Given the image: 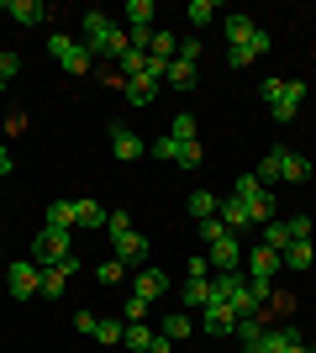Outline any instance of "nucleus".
I'll list each match as a JSON object with an SVG mask.
<instances>
[{
    "instance_id": "1",
    "label": "nucleus",
    "mask_w": 316,
    "mask_h": 353,
    "mask_svg": "<svg viewBox=\"0 0 316 353\" xmlns=\"http://www.w3.org/2000/svg\"><path fill=\"white\" fill-rule=\"evenodd\" d=\"M79 32H85L79 43L90 48V59H121V53L132 48V37H127V32H116V21H111L105 11H85Z\"/></svg>"
},
{
    "instance_id": "2",
    "label": "nucleus",
    "mask_w": 316,
    "mask_h": 353,
    "mask_svg": "<svg viewBox=\"0 0 316 353\" xmlns=\"http://www.w3.org/2000/svg\"><path fill=\"white\" fill-rule=\"evenodd\" d=\"M264 101H269L274 121H295L306 101V79H264Z\"/></svg>"
},
{
    "instance_id": "3",
    "label": "nucleus",
    "mask_w": 316,
    "mask_h": 353,
    "mask_svg": "<svg viewBox=\"0 0 316 353\" xmlns=\"http://www.w3.org/2000/svg\"><path fill=\"white\" fill-rule=\"evenodd\" d=\"M232 195H238L242 206H248V227H264V221H274V195L258 185V174H242Z\"/></svg>"
},
{
    "instance_id": "4",
    "label": "nucleus",
    "mask_w": 316,
    "mask_h": 353,
    "mask_svg": "<svg viewBox=\"0 0 316 353\" xmlns=\"http://www.w3.org/2000/svg\"><path fill=\"white\" fill-rule=\"evenodd\" d=\"M48 53H53V59H59V69L63 74H85L90 69V48L79 43V37H69V32H53V37H48Z\"/></svg>"
},
{
    "instance_id": "5",
    "label": "nucleus",
    "mask_w": 316,
    "mask_h": 353,
    "mask_svg": "<svg viewBox=\"0 0 316 353\" xmlns=\"http://www.w3.org/2000/svg\"><path fill=\"white\" fill-rule=\"evenodd\" d=\"M63 259H69V232L63 227H43V232L32 237V264L37 269H53Z\"/></svg>"
},
{
    "instance_id": "6",
    "label": "nucleus",
    "mask_w": 316,
    "mask_h": 353,
    "mask_svg": "<svg viewBox=\"0 0 316 353\" xmlns=\"http://www.w3.org/2000/svg\"><path fill=\"white\" fill-rule=\"evenodd\" d=\"M6 285H11V295L16 301H32V295H37V285H43V269L32 264H6Z\"/></svg>"
},
{
    "instance_id": "7",
    "label": "nucleus",
    "mask_w": 316,
    "mask_h": 353,
    "mask_svg": "<svg viewBox=\"0 0 316 353\" xmlns=\"http://www.w3.org/2000/svg\"><path fill=\"white\" fill-rule=\"evenodd\" d=\"M200 327H206V338H232V327H238V311L227 306V301H211L200 311Z\"/></svg>"
},
{
    "instance_id": "8",
    "label": "nucleus",
    "mask_w": 316,
    "mask_h": 353,
    "mask_svg": "<svg viewBox=\"0 0 316 353\" xmlns=\"http://www.w3.org/2000/svg\"><path fill=\"white\" fill-rule=\"evenodd\" d=\"M269 159H274V169H280V179H290V185H306V179H311V159H306V153H290V148H274Z\"/></svg>"
},
{
    "instance_id": "9",
    "label": "nucleus",
    "mask_w": 316,
    "mask_h": 353,
    "mask_svg": "<svg viewBox=\"0 0 316 353\" xmlns=\"http://www.w3.org/2000/svg\"><path fill=\"white\" fill-rule=\"evenodd\" d=\"M111 243H116V264H127V269L148 264V237L143 232H121V237H111Z\"/></svg>"
},
{
    "instance_id": "10",
    "label": "nucleus",
    "mask_w": 316,
    "mask_h": 353,
    "mask_svg": "<svg viewBox=\"0 0 316 353\" xmlns=\"http://www.w3.org/2000/svg\"><path fill=\"white\" fill-rule=\"evenodd\" d=\"M206 259H211V269H216V274H222V269H238V264H242V237L227 232L222 243H211V248H206Z\"/></svg>"
},
{
    "instance_id": "11",
    "label": "nucleus",
    "mask_w": 316,
    "mask_h": 353,
    "mask_svg": "<svg viewBox=\"0 0 316 353\" xmlns=\"http://www.w3.org/2000/svg\"><path fill=\"white\" fill-rule=\"evenodd\" d=\"M132 295H143L148 306H153V301H164V295H169V274H164V269H137Z\"/></svg>"
},
{
    "instance_id": "12",
    "label": "nucleus",
    "mask_w": 316,
    "mask_h": 353,
    "mask_svg": "<svg viewBox=\"0 0 316 353\" xmlns=\"http://www.w3.org/2000/svg\"><path fill=\"white\" fill-rule=\"evenodd\" d=\"M74 253H69V259H63V264H53V269H43V285H37V295H48V301H59L63 295V285H69V274H74Z\"/></svg>"
},
{
    "instance_id": "13",
    "label": "nucleus",
    "mask_w": 316,
    "mask_h": 353,
    "mask_svg": "<svg viewBox=\"0 0 316 353\" xmlns=\"http://www.w3.org/2000/svg\"><path fill=\"white\" fill-rule=\"evenodd\" d=\"M222 32H227V48H242V43H253L258 21H253V16H242V11H232V16H222Z\"/></svg>"
},
{
    "instance_id": "14",
    "label": "nucleus",
    "mask_w": 316,
    "mask_h": 353,
    "mask_svg": "<svg viewBox=\"0 0 316 353\" xmlns=\"http://www.w3.org/2000/svg\"><path fill=\"white\" fill-rule=\"evenodd\" d=\"M111 148H116L121 163H132V159H143V153H148V143H143L132 127H111Z\"/></svg>"
},
{
    "instance_id": "15",
    "label": "nucleus",
    "mask_w": 316,
    "mask_h": 353,
    "mask_svg": "<svg viewBox=\"0 0 316 353\" xmlns=\"http://www.w3.org/2000/svg\"><path fill=\"white\" fill-rule=\"evenodd\" d=\"M0 11L11 16V21H21V27H37V21H48V6H43V0H6Z\"/></svg>"
},
{
    "instance_id": "16",
    "label": "nucleus",
    "mask_w": 316,
    "mask_h": 353,
    "mask_svg": "<svg viewBox=\"0 0 316 353\" xmlns=\"http://www.w3.org/2000/svg\"><path fill=\"white\" fill-rule=\"evenodd\" d=\"M148 59H153V63H174V59H180V37H174V32H164V27H153Z\"/></svg>"
},
{
    "instance_id": "17",
    "label": "nucleus",
    "mask_w": 316,
    "mask_h": 353,
    "mask_svg": "<svg viewBox=\"0 0 316 353\" xmlns=\"http://www.w3.org/2000/svg\"><path fill=\"white\" fill-rule=\"evenodd\" d=\"M301 332H295V327H264V353H290V348H301Z\"/></svg>"
},
{
    "instance_id": "18",
    "label": "nucleus",
    "mask_w": 316,
    "mask_h": 353,
    "mask_svg": "<svg viewBox=\"0 0 316 353\" xmlns=\"http://www.w3.org/2000/svg\"><path fill=\"white\" fill-rule=\"evenodd\" d=\"M280 253H269V248H253L248 253V280H274V274H280Z\"/></svg>"
},
{
    "instance_id": "19",
    "label": "nucleus",
    "mask_w": 316,
    "mask_h": 353,
    "mask_svg": "<svg viewBox=\"0 0 316 353\" xmlns=\"http://www.w3.org/2000/svg\"><path fill=\"white\" fill-rule=\"evenodd\" d=\"M121 95H127L132 105H148L153 95H158V79H153V74H137V79H127V85H121Z\"/></svg>"
},
{
    "instance_id": "20",
    "label": "nucleus",
    "mask_w": 316,
    "mask_h": 353,
    "mask_svg": "<svg viewBox=\"0 0 316 353\" xmlns=\"http://www.w3.org/2000/svg\"><path fill=\"white\" fill-rule=\"evenodd\" d=\"M153 343H158V332H153L148 322H127V338H121V348H132V353H148Z\"/></svg>"
},
{
    "instance_id": "21",
    "label": "nucleus",
    "mask_w": 316,
    "mask_h": 353,
    "mask_svg": "<svg viewBox=\"0 0 316 353\" xmlns=\"http://www.w3.org/2000/svg\"><path fill=\"white\" fill-rule=\"evenodd\" d=\"M211 295H216V290H211V280H185V290H180V301H185V311H206L211 306Z\"/></svg>"
},
{
    "instance_id": "22",
    "label": "nucleus",
    "mask_w": 316,
    "mask_h": 353,
    "mask_svg": "<svg viewBox=\"0 0 316 353\" xmlns=\"http://www.w3.org/2000/svg\"><path fill=\"white\" fill-rule=\"evenodd\" d=\"M121 16H127V27L132 32H143V27H153V0H127V6H121Z\"/></svg>"
},
{
    "instance_id": "23",
    "label": "nucleus",
    "mask_w": 316,
    "mask_h": 353,
    "mask_svg": "<svg viewBox=\"0 0 316 353\" xmlns=\"http://www.w3.org/2000/svg\"><path fill=\"white\" fill-rule=\"evenodd\" d=\"M164 79H169V85H174V90H196L200 69H196V63H185V59H174V63H169V69H164Z\"/></svg>"
},
{
    "instance_id": "24",
    "label": "nucleus",
    "mask_w": 316,
    "mask_h": 353,
    "mask_svg": "<svg viewBox=\"0 0 316 353\" xmlns=\"http://www.w3.org/2000/svg\"><path fill=\"white\" fill-rule=\"evenodd\" d=\"M185 16H190V27H211V21H216V16H222V6H216V0H190V6H185Z\"/></svg>"
},
{
    "instance_id": "25",
    "label": "nucleus",
    "mask_w": 316,
    "mask_h": 353,
    "mask_svg": "<svg viewBox=\"0 0 316 353\" xmlns=\"http://www.w3.org/2000/svg\"><path fill=\"white\" fill-rule=\"evenodd\" d=\"M258 248H269V253H285V248H290V227H285L280 216H274V221H264V243H258Z\"/></svg>"
},
{
    "instance_id": "26",
    "label": "nucleus",
    "mask_w": 316,
    "mask_h": 353,
    "mask_svg": "<svg viewBox=\"0 0 316 353\" xmlns=\"http://www.w3.org/2000/svg\"><path fill=\"white\" fill-rule=\"evenodd\" d=\"M216 216H222V227H227V232H238V227H248V206H242L238 195H232V201H222V206H216Z\"/></svg>"
},
{
    "instance_id": "27",
    "label": "nucleus",
    "mask_w": 316,
    "mask_h": 353,
    "mask_svg": "<svg viewBox=\"0 0 316 353\" xmlns=\"http://www.w3.org/2000/svg\"><path fill=\"white\" fill-rule=\"evenodd\" d=\"M48 227H63V232H74V227H79L74 201H53V206H48Z\"/></svg>"
},
{
    "instance_id": "28",
    "label": "nucleus",
    "mask_w": 316,
    "mask_h": 353,
    "mask_svg": "<svg viewBox=\"0 0 316 353\" xmlns=\"http://www.w3.org/2000/svg\"><path fill=\"white\" fill-rule=\"evenodd\" d=\"M190 327H196V322H190V316H185V311H169L164 322H158V332H164L169 343H180V338H190Z\"/></svg>"
},
{
    "instance_id": "29",
    "label": "nucleus",
    "mask_w": 316,
    "mask_h": 353,
    "mask_svg": "<svg viewBox=\"0 0 316 353\" xmlns=\"http://www.w3.org/2000/svg\"><path fill=\"white\" fill-rule=\"evenodd\" d=\"M169 137H174V143H200V127H196V117H190V111H180V117L169 121Z\"/></svg>"
},
{
    "instance_id": "30",
    "label": "nucleus",
    "mask_w": 316,
    "mask_h": 353,
    "mask_svg": "<svg viewBox=\"0 0 316 353\" xmlns=\"http://www.w3.org/2000/svg\"><path fill=\"white\" fill-rule=\"evenodd\" d=\"M121 338H127V322H116V316H101V322H95V343H105V348H116Z\"/></svg>"
},
{
    "instance_id": "31",
    "label": "nucleus",
    "mask_w": 316,
    "mask_h": 353,
    "mask_svg": "<svg viewBox=\"0 0 316 353\" xmlns=\"http://www.w3.org/2000/svg\"><path fill=\"white\" fill-rule=\"evenodd\" d=\"M311 259H316L311 243H290V248L280 253V264H285V269H311Z\"/></svg>"
},
{
    "instance_id": "32",
    "label": "nucleus",
    "mask_w": 316,
    "mask_h": 353,
    "mask_svg": "<svg viewBox=\"0 0 316 353\" xmlns=\"http://www.w3.org/2000/svg\"><path fill=\"white\" fill-rule=\"evenodd\" d=\"M185 206H190V216H196V221H206V216H216V206H222V201H216L211 190H196Z\"/></svg>"
},
{
    "instance_id": "33",
    "label": "nucleus",
    "mask_w": 316,
    "mask_h": 353,
    "mask_svg": "<svg viewBox=\"0 0 316 353\" xmlns=\"http://www.w3.org/2000/svg\"><path fill=\"white\" fill-rule=\"evenodd\" d=\"M74 216H79V227H105V216H111V211L95 206V201H74Z\"/></svg>"
},
{
    "instance_id": "34",
    "label": "nucleus",
    "mask_w": 316,
    "mask_h": 353,
    "mask_svg": "<svg viewBox=\"0 0 316 353\" xmlns=\"http://www.w3.org/2000/svg\"><path fill=\"white\" fill-rule=\"evenodd\" d=\"M200 159H206V148H200V143H180V159H174V163H180V169H200Z\"/></svg>"
},
{
    "instance_id": "35",
    "label": "nucleus",
    "mask_w": 316,
    "mask_h": 353,
    "mask_svg": "<svg viewBox=\"0 0 316 353\" xmlns=\"http://www.w3.org/2000/svg\"><path fill=\"white\" fill-rule=\"evenodd\" d=\"M148 301H143V295H127V306H121V316H127V322H148Z\"/></svg>"
},
{
    "instance_id": "36",
    "label": "nucleus",
    "mask_w": 316,
    "mask_h": 353,
    "mask_svg": "<svg viewBox=\"0 0 316 353\" xmlns=\"http://www.w3.org/2000/svg\"><path fill=\"white\" fill-rule=\"evenodd\" d=\"M148 153H153V159H164V163H174V159H180V143H174V137H158V143H148Z\"/></svg>"
},
{
    "instance_id": "37",
    "label": "nucleus",
    "mask_w": 316,
    "mask_h": 353,
    "mask_svg": "<svg viewBox=\"0 0 316 353\" xmlns=\"http://www.w3.org/2000/svg\"><path fill=\"white\" fill-rule=\"evenodd\" d=\"M285 227H290V243H311V232H316V227H311V216H290Z\"/></svg>"
},
{
    "instance_id": "38",
    "label": "nucleus",
    "mask_w": 316,
    "mask_h": 353,
    "mask_svg": "<svg viewBox=\"0 0 316 353\" xmlns=\"http://www.w3.org/2000/svg\"><path fill=\"white\" fill-rule=\"evenodd\" d=\"M222 237H227L222 216H206V221H200V243H206V248H211V243H222Z\"/></svg>"
},
{
    "instance_id": "39",
    "label": "nucleus",
    "mask_w": 316,
    "mask_h": 353,
    "mask_svg": "<svg viewBox=\"0 0 316 353\" xmlns=\"http://www.w3.org/2000/svg\"><path fill=\"white\" fill-rule=\"evenodd\" d=\"M21 74V53H0V85H11Z\"/></svg>"
},
{
    "instance_id": "40",
    "label": "nucleus",
    "mask_w": 316,
    "mask_h": 353,
    "mask_svg": "<svg viewBox=\"0 0 316 353\" xmlns=\"http://www.w3.org/2000/svg\"><path fill=\"white\" fill-rule=\"evenodd\" d=\"M227 63H232V69H248V63H258V59H253V48L242 43V48H227Z\"/></svg>"
},
{
    "instance_id": "41",
    "label": "nucleus",
    "mask_w": 316,
    "mask_h": 353,
    "mask_svg": "<svg viewBox=\"0 0 316 353\" xmlns=\"http://www.w3.org/2000/svg\"><path fill=\"white\" fill-rule=\"evenodd\" d=\"M105 232H111V237L132 232V216H127V211H111V216H105Z\"/></svg>"
},
{
    "instance_id": "42",
    "label": "nucleus",
    "mask_w": 316,
    "mask_h": 353,
    "mask_svg": "<svg viewBox=\"0 0 316 353\" xmlns=\"http://www.w3.org/2000/svg\"><path fill=\"white\" fill-rule=\"evenodd\" d=\"M121 274H127V264H116V259H111V264H101V269H95V280H101V285H116Z\"/></svg>"
},
{
    "instance_id": "43",
    "label": "nucleus",
    "mask_w": 316,
    "mask_h": 353,
    "mask_svg": "<svg viewBox=\"0 0 316 353\" xmlns=\"http://www.w3.org/2000/svg\"><path fill=\"white\" fill-rule=\"evenodd\" d=\"M180 59H185V63H196V69H200V43H196V37H185V43H180Z\"/></svg>"
},
{
    "instance_id": "44",
    "label": "nucleus",
    "mask_w": 316,
    "mask_h": 353,
    "mask_svg": "<svg viewBox=\"0 0 316 353\" xmlns=\"http://www.w3.org/2000/svg\"><path fill=\"white\" fill-rule=\"evenodd\" d=\"M185 269H190V280H206V269H211V259H206V253H196V259H190V264H185Z\"/></svg>"
},
{
    "instance_id": "45",
    "label": "nucleus",
    "mask_w": 316,
    "mask_h": 353,
    "mask_svg": "<svg viewBox=\"0 0 316 353\" xmlns=\"http://www.w3.org/2000/svg\"><path fill=\"white\" fill-rule=\"evenodd\" d=\"M95 322H101L95 311H74V327H79V332H90V338H95Z\"/></svg>"
},
{
    "instance_id": "46",
    "label": "nucleus",
    "mask_w": 316,
    "mask_h": 353,
    "mask_svg": "<svg viewBox=\"0 0 316 353\" xmlns=\"http://www.w3.org/2000/svg\"><path fill=\"white\" fill-rule=\"evenodd\" d=\"M11 169H16V159H11V153H6V148H0V179L11 174Z\"/></svg>"
},
{
    "instance_id": "47",
    "label": "nucleus",
    "mask_w": 316,
    "mask_h": 353,
    "mask_svg": "<svg viewBox=\"0 0 316 353\" xmlns=\"http://www.w3.org/2000/svg\"><path fill=\"white\" fill-rule=\"evenodd\" d=\"M290 353H316V343H301V348H290Z\"/></svg>"
},
{
    "instance_id": "48",
    "label": "nucleus",
    "mask_w": 316,
    "mask_h": 353,
    "mask_svg": "<svg viewBox=\"0 0 316 353\" xmlns=\"http://www.w3.org/2000/svg\"><path fill=\"white\" fill-rule=\"evenodd\" d=\"M0 264H6V259H0Z\"/></svg>"
},
{
    "instance_id": "49",
    "label": "nucleus",
    "mask_w": 316,
    "mask_h": 353,
    "mask_svg": "<svg viewBox=\"0 0 316 353\" xmlns=\"http://www.w3.org/2000/svg\"><path fill=\"white\" fill-rule=\"evenodd\" d=\"M148 353H153V348H148Z\"/></svg>"
}]
</instances>
